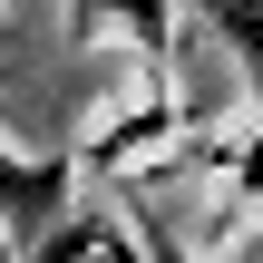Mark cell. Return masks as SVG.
<instances>
[{
	"label": "cell",
	"mask_w": 263,
	"mask_h": 263,
	"mask_svg": "<svg viewBox=\"0 0 263 263\" xmlns=\"http://www.w3.org/2000/svg\"><path fill=\"white\" fill-rule=\"evenodd\" d=\"M0 263H29V244H20V234H0Z\"/></svg>",
	"instance_id": "8992f818"
},
{
	"label": "cell",
	"mask_w": 263,
	"mask_h": 263,
	"mask_svg": "<svg viewBox=\"0 0 263 263\" xmlns=\"http://www.w3.org/2000/svg\"><path fill=\"white\" fill-rule=\"evenodd\" d=\"M68 20H78V39H98V29H127L137 68H166V39H176V0H68Z\"/></svg>",
	"instance_id": "3957f363"
},
{
	"label": "cell",
	"mask_w": 263,
	"mask_h": 263,
	"mask_svg": "<svg viewBox=\"0 0 263 263\" xmlns=\"http://www.w3.org/2000/svg\"><path fill=\"white\" fill-rule=\"evenodd\" d=\"M127 224H137V244H146V263H195V254H185V234H176L166 215H146V195H137V185H127Z\"/></svg>",
	"instance_id": "5b68a950"
},
{
	"label": "cell",
	"mask_w": 263,
	"mask_h": 263,
	"mask_svg": "<svg viewBox=\"0 0 263 263\" xmlns=\"http://www.w3.org/2000/svg\"><path fill=\"white\" fill-rule=\"evenodd\" d=\"M68 195H78V156H29V146L0 137V234L39 244L68 215Z\"/></svg>",
	"instance_id": "6da1fadb"
},
{
	"label": "cell",
	"mask_w": 263,
	"mask_h": 263,
	"mask_svg": "<svg viewBox=\"0 0 263 263\" xmlns=\"http://www.w3.org/2000/svg\"><path fill=\"white\" fill-rule=\"evenodd\" d=\"M176 10H195L205 29H224V39H234L244 88H254V117H263V0H176Z\"/></svg>",
	"instance_id": "277c9868"
},
{
	"label": "cell",
	"mask_w": 263,
	"mask_h": 263,
	"mask_svg": "<svg viewBox=\"0 0 263 263\" xmlns=\"http://www.w3.org/2000/svg\"><path fill=\"white\" fill-rule=\"evenodd\" d=\"M29 263H146V244H137V224H117V215H98V205H68V215L29 244Z\"/></svg>",
	"instance_id": "7a4b0ae2"
}]
</instances>
